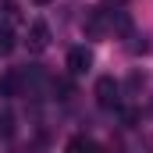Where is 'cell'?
Instances as JSON below:
<instances>
[{"label": "cell", "instance_id": "cell-2", "mask_svg": "<svg viewBox=\"0 0 153 153\" xmlns=\"http://www.w3.org/2000/svg\"><path fill=\"white\" fill-rule=\"evenodd\" d=\"M25 46H29L32 53H43V50L50 46V25H46V22H32L29 32H25Z\"/></svg>", "mask_w": 153, "mask_h": 153}, {"label": "cell", "instance_id": "cell-12", "mask_svg": "<svg viewBox=\"0 0 153 153\" xmlns=\"http://www.w3.org/2000/svg\"><path fill=\"white\" fill-rule=\"evenodd\" d=\"M107 4H111V7H121V4H128V0H107Z\"/></svg>", "mask_w": 153, "mask_h": 153}, {"label": "cell", "instance_id": "cell-7", "mask_svg": "<svg viewBox=\"0 0 153 153\" xmlns=\"http://www.w3.org/2000/svg\"><path fill=\"white\" fill-rule=\"evenodd\" d=\"M11 135H14V114L0 111V139H11Z\"/></svg>", "mask_w": 153, "mask_h": 153}, {"label": "cell", "instance_id": "cell-8", "mask_svg": "<svg viewBox=\"0 0 153 153\" xmlns=\"http://www.w3.org/2000/svg\"><path fill=\"white\" fill-rule=\"evenodd\" d=\"M68 150H100V143L89 139V135H75V139L68 143Z\"/></svg>", "mask_w": 153, "mask_h": 153}, {"label": "cell", "instance_id": "cell-3", "mask_svg": "<svg viewBox=\"0 0 153 153\" xmlns=\"http://www.w3.org/2000/svg\"><path fill=\"white\" fill-rule=\"evenodd\" d=\"M85 32H89V36H107V32H111V11L93 7V11L85 14Z\"/></svg>", "mask_w": 153, "mask_h": 153}, {"label": "cell", "instance_id": "cell-5", "mask_svg": "<svg viewBox=\"0 0 153 153\" xmlns=\"http://www.w3.org/2000/svg\"><path fill=\"white\" fill-rule=\"evenodd\" d=\"M0 96H22V71L18 68L0 75Z\"/></svg>", "mask_w": 153, "mask_h": 153}, {"label": "cell", "instance_id": "cell-13", "mask_svg": "<svg viewBox=\"0 0 153 153\" xmlns=\"http://www.w3.org/2000/svg\"><path fill=\"white\" fill-rule=\"evenodd\" d=\"M32 4H50V0H32Z\"/></svg>", "mask_w": 153, "mask_h": 153}, {"label": "cell", "instance_id": "cell-10", "mask_svg": "<svg viewBox=\"0 0 153 153\" xmlns=\"http://www.w3.org/2000/svg\"><path fill=\"white\" fill-rule=\"evenodd\" d=\"M11 50H14V36H11L7 29H0V57H7Z\"/></svg>", "mask_w": 153, "mask_h": 153}, {"label": "cell", "instance_id": "cell-1", "mask_svg": "<svg viewBox=\"0 0 153 153\" xmlns=\"http://www.w3.org/2000/svg\"><path fill=\"white\" fill-rule=\"evenodd\" d=\"M93 96H96V103H100V107H117L121 85H117L111 75H103V78H96V89H93Z\"/></svg>", "mask_w": 153, "mask_h": 153}, {"label": "cell", "instance_id": "cell-11", "mask_svg": "<svg viewBox=\"0 0 153 153\" xmlns=\"http://www.w3.org/2000/svg\"><path fill=\"white\" fill-rule=\"evenodd\" d=\"M121 121H125V125H128V128H132V125H135V121H139V111H121Z\"/></svg>", "mask_w": 153, "mask_h": 153}, {"label": "cell", "instance_id": "cell-9", "mask_svg": "<svg viewBox=\"0 0 153 153\" xmlns=\"http://www.w3.org/2000/svg\"><path fill=\"white\" fill-rule=\"evenodd\" d=\"M125 85H128V93H139V89H146V75H143V71H132Z\"/></svg>", "mask_w": 153, "mask_h": 153}, {"label": "cell", "instance_id": "cell-6", "mask_svg": "<svg viewBox=\"0 0 153 153\" xmlns=\"http://www.w3.org/2000/svg\"><path fill=\"white\" fill-rule=\"evenodd\" d=\"M50 89H53V93H61L57 100H71V96H75V85H71L68 78H53V82H50Z\"/></svg>", "mask_w": 153, "mask_h": 153}, {"label": "cell", "instance_id": "cell-4", "mask_svg": "<svg viewBox=\"0 0 153 153\" xmlns=\"http://www.w3.org/2000/svg\"><path fill=\"white\" fill-rule=\"evenodd\" d=\"M89 68H93V53H89L85 46H71V50H68V71H71V75H85Z\"/></svg>", "mask_w": 153, "mask_h": 153}]
</instances>
